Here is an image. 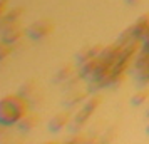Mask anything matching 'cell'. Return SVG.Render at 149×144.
I'll return each instance as SVG.
<instances>
[{
  "instance_id": "1",
  "label": "cell",
  "mask_w": 149,
  "mask_h": 144,
  "mask_svg": "<svg viewBox=\"0 0 149 144\" xmlns=\"http://www.w3.org/2000/svg\"><path fill=\"white\" fill-rule=\"evenodd\" d=\"M29 114V104L19 96H8L0 101V126H10Z\"/></svg>"
},
{
  "instance_id": "2",
  "label": "cell",
  "mask_w": 149,
  "mask_h": 144,
  "mask_svg": "<svg viewBox=\"0 0 149 144\" xmlns=\"http://www.w3.org/2000/svg\"><path fill=\"white\" fill-rule=\"evenodd\" d=\"M136 74H137V79H139L141 84L149 82V50H146V52L137 59Z\"/></svg>"
},
{
  "instance_id": "3",
  "label": "cell",
  "mask_w": 149,
  "mask_h": 144,
  "mask_svg": "<svg viewBox=\"0 0 149 144\" xmlns=\"http://www.w3.org/2000/svg\"><path fill=\"white\" fill-rule=\"evenodd\" d=\"M52 32H54V25H52L49 20L37 22L34 27L30 29V35H32L34 39H42V37H45V35L52 34Z\"/></svg>"
},
{
  "instance_id": "4",
  "label": "cell",
  "mask_w": 149,
  "mask_h": 144,
  "mask_svg": "<svg viewBox=\"0 0 149 144\" xmlns=\"http://www.w3.org/2000/svg\"><path fill=\"white\" fill-rule=\"evenodd\" d=\"M132 34H136V35H148L149 34V15L146 17H142L141 20L136 24V27L132 29Z\"/></svg>"
},
{
  "instance_id": "5",
  "label": "cell",
  "mask_w": 149,
  "mask_h": 144,
  "mask_svg": "<svg viewBox=\"0 0 149 144\" xmlns=\"http://www.w3.org/2000/svg\"><path fill=\"white\" fill-rule=\"evenodd\" d=\"M69 119H70V116L69 114H65V112H61V114H57V116L54 117V121L50 122V129H61L64 124L69 122Z\"/></svg>"
},
{
  "instance_id": "6",
  "label": "cell",
  "mask_w": 149,
  "mask_h": 144,
  "mask_svg": "<svg viewBox=\"0 0 149 144\" xmlns=\"http://www.w3.org/2000/svg\"><path fill=\"white\" fill-rule=\"evenodd\" d=\"M20 35H22V32L19 30V29H10V32L5 34V40L7 42H15Z\"/></svg>"
},
{
  "instance_id": "7",
  "label": "cell",
  "mask_w": 149,
  "mask_h": 144,
  "mask_svg": "<svg viewBox=\"0 0 149 144\" xmlns=\"http://www.w3.org/2000/svg\"><path fill=\"white\" fill-rule=\"evenodd\" d=\"M149 97V90H142V92H139L136 97H132V102L136 104V106H141L144 101H148Z\"/></svg>"
},
{
  "instance_id": "8",
  "label": "cell",
  "mask_w": 149,
  "mask_h": 144,
  "mask_svg": "<svg viewBox=\"0 0 149 144\" xmlns=\"http://www.w3.org/2000/svg\"><path fill=\"white\" fill-rule=\"evenodd\" d=\"M84 99V94L82 92H77V94H74V99H70V101H67L69 106H75V104L79 102V101H82Z\"/></svg>"
},
{
  "instance_id": "9",
  "label": "cell",
  "mask_w": 149,
  "mask_h": 144,
  "mask_svg": "<svg viewBox=\"0 0 149 144\" xmlns=\"http://www.w3.org/2000/svg\"><path fill=\"white\" fill-rule=\"evenodd\" d=\"M69 76H70V65H67V69H62V72H59L57 81H62L64 77H69Z\"/></svg>"
},
{
  "instance_id": "10",
  "label": "cell",
  "mask_w": 149,
  "mask_h": 144,
  "mask_svg": "<svg viewBox=\"0 0 149 144\" xmlns=\"http://www.w3.org/2000/svg\"><path fill=\"white\" fill-rule=\"evenodd\" d=\"M8 52H10V49H8L5 44H0V59H3Z\"/></svg>"
},
{
  "instance_id": "11",
  "label": "cell",
  "mask_w": 149,
  "mask_h": 144,
  "mask_svg": "<svg viewBox=\"0 0 149 144\" xmlns=\"http://www.w3.org/2000/svg\"><path fill=\"white\" fill-rule=\"evenodd\" d=\"M146 50H149V35H148V40H146Z\"/></svg>"
},
{
  "instance_id": "12",
  "label": "cell",
  "mask_w": 149,
  "mask_h": 144,
  "mask_svg": "<svg viewBox=\"0 0 149 144\" xmlns=\"http://www.w3.org/2000/svg\"><path fill=\"white\" fill-rule=\"evenodd\" d=\"M134 2H137V0H132V3H134Z\"/></svg>"
}]
</instances>
